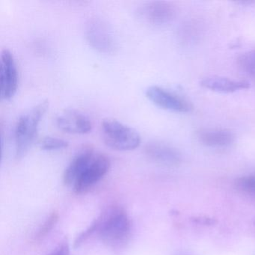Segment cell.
<instances>
[{
	"label": "cell",
	"instance_id": "5bb4252c",
	"mask_svg": "<svg viewBox=\"0 0 255 255\" xmlns=\"http://www.w3.org/2000/svg\"><path fill=\"white\" fill-rule=\"evenodd\" d=\"M59 220V213L58 212L53 211L49 215L41 228L38 229V232L34 237V241L40 242L44 240L47 234H50V231L56 226V223Z\"/></svg>",
	"mask_w": 255,
	"mask_h": 255
},
{
	"label": "cell",
	"instance_id": "9c48e42d",
	"mask_svg": "<svg viewBox=\"0 0 255 255\" xmlns=\"http://www.w3.org/2000/svg\"><path fill=\"white\" fill-rule=\"evenodd\" d=\"M56 125L61 130L74 135H84L90 132L92 129L89 118L75 110L62 112L56 119Z\"/></svg>",
	"mask_w": 255,
	"mask_h": 255
},
{
	"label": "cell",
	"instance_id": "9a60e30c",
	"mask_svg": "<svg viewBox=\"0 0 255 255\" xmlns=\"http://www.w3.org/2000/svg\"><path fill=\"white\" fill-rule=\"evenodd\" d=\"M69 143L58 137L47 136L39 141V147L46 151H56L67 148Z\"/></svg>",
	"mask_w": 255,
	"mask_h": 255
},
{
	"label": "cell",
	"instance_id": "7a4b0ae2",
	"mask_svg": "<svg viewBox=\"0 0 255 255\" xmlns=\"http://www.w3.org/2000/svg\"><path fill=\"white\" fill-rule=\"evenodd\" d=\"M48 107L49 101L45 100L19 118L14 130L16 156L17 158L23 157L35 142L40 122Z\"/></svg>",
	"mask_w": 255,
	"mask_h": 255
},
{
	"label": "cell",
	"instance_id": "4fadbf2b",
	"mask_svg": "<svg viewBox=\"0 0 255 255\" xmlns=\"http://www.w3.org/2000/svg\"><path fill=\"white\" fill-rule=\"evenodd\" d=\"M201 85L206 89L222 93H231L249 87L247 82L220 77H206L201 80Z\"/></svg>",
	"mask_w": 255,
	"mask_h": 255
},
{
	"label": "cell",
	"instance_id": "5b68a950",
	"mask_svg": "<svg viewBox=\"0 0 255 255\" xmlns=\"http://www.w3.org/2000/svg\"><path fill=\"white\" fill-rule=\"evenodd\" d=\"M110 168V159L103 153L95 152L92 160L73 185L74 192L77 195L87 193L104 178Z\"/></svg>",
	"mask_w": 255,
	"mask_h": 255
},
{
	"label": "cell",
	"instance_id": "7c38bea8",
	"mask_svg": "<svg viewBox=\"0 0 255 255\" xmlns=\"http://www.w3.org/2000/svg\"><path fill=\"white\" fill-rule=\"evenodd\" d=\"M198 140L204 145L210 147H226L235 140L232 132L226 129H207L198 132Z\"/></svg>",
	"mask_w": 255,
	"mask_h": 255
},
{
	"label": "cell",
	"instance_id": "ba28073f",
	"mask_svg": "<svg viewBox=\"0 0 255 255\" xmlns=\"http://www.w3.org/2000/svg\"><path fill=\"white\" fill-rule=\"evenodd\" d=\"M149 101L161 108L177 113H188L192 106L184 98L158 86H149L145 92Z\"/></svg>",
	"mask_w": 255,
	"mask_h": 255
},
{
	"label": "cell",
	"instance_id": "30bf717a",
	"mask_svg": "<svg viewBox=\"0 0 255 255\" xmlns=\"http://www.w3.org/2000/svg\"><path fill=\"white\" fill-rule=\"evenodd\" d=\"M146 156L158 165L175 167L181 163V154L172 146L159 141L148 143L144 148Z\"/></svg>",
	"mask_w": 255,
	"mask_h": 255
},
{
	"label": "cell",
	"instance_id": "277c9868",
	"mask_svg": "<svg viewBox=\"0 0 255 255\" xmlns=\"http://www.w3.org/2000/svg\"><path fill=\"white\" fill-rule=\"evenodd\" d=\"M86 39L89 45L104 54H113L117 50V42L107 22L99 17L88 20L85 27Z\"/></svg>",
	"mask_w": 255,
	"mask_h": 255
},
{
	"label": "cell",
	"instance_id": "3957f363",
	"mask_svg": "<svg viewBox=\"0 0 255 255\" xmlns=\"http://www.w3.org/2000/svg\"><path fill=\"white\" fill-rule=\"evenodd\" d=\"M102 138L106 145L118 151H130L139 147L140 134L134 128L114 119H107L101 124Z\"/></svg>",
	"mask_w": 255,
	"mask_h": 255
},
{
	"label": "cell",
	"instance_id": "8fae6325",
	"mask_svg": "<svg viewBox=\"0 0 255 255\" xmlns=\"http://www.w3.org/2000/svg\"><path fill=\"white\" fill-rule=\"evenodd\" d=\"M95 151L87 148L77 153L68 165L63 174V182L66 186H73L86 165L92 160Z\"/></svg>",
	"mask_w": 255,
	"mask_h": 255
},
{
	"label": "cell",
	"instance_id": "2e32d148",
	"mask_svg": "<svg viewBox=\"0 0 255 255\" xmlns=\"http://www.w3.org/2000/svg\"><path fill=\"white\" fill-rule=\"evenodd\" d=\"M238 65L243 72L255 77V50L241 55L238 59Z\"/></svg>",
	"mask_w": 255,
	"mask_h": 255
},
{
	"label": "cell",
	"instance_id": "e0dca14e",
	"mask_svg": "<svg viewBox=\"0 0 255 255\" xmlns=\"http://www.w3.org/2000/svg\"><path fill=\"white\" fill-rule=\"evenodd\" d=\"M235 186L243 193L255 195V174L240 177L236 180Z\"/></svg>",
	"mask_w": 255,
	"mask_h": 255
},
{
	"label": "cell",
	"instance_id": "6da1fadb",
	"mask_svg": "<svg viewBox=\"0 0 255 255\" xmlns=\"http://www.w3.org/2000/svg\"><path fill=\"white\" fill-rule=\"evenodd\" d=\"M95 221L96 234L109 247H123L129 242L132 234V222L122 207H110Z\"/></svg>",
	"mask_w": 255,
	"mask_h": 255
},
{
	"label": "cell",
	"instance_id": "8992f818",
	"mask_svg": "<svg viewBox=\"0 0 255 255\" xmlns=\"http://www.w3.org/2000/svg\"><path fill=\"white\" fill-rule=\"evenodd\" d=\"M19 74L17 62L13 53L8 49L1 55L0 70V95L2 100L11 99L15 95L18 88Z\"/></svg>",
	"mask_w": 255,
	"mask_h": 255
},
{
	"label": "cell",
	"instance_id": "52a82bcc",
	"mask_svg": "<svg viewBox=\"0 0 255 255\" xmlns=\"http://www.w3.org/2000/svg\"><path fill=\"white\" fill-rule=\"evenodd\" d=\"M137 18L147 24L161 26L174 19L176 14L174 6L163 1L145 2L137 8Z\"/></svg>",
	"mask_w": 255,
	"mask_h": 255
},
{
	"label": "cell",
	"instance_id": "ac0fdd59",
	"mask_svg": "<svg viewBox=\"0 0 255 255\" xmlns=\"http://www.w3.org/2000/svg\"><path fill=\"white\" fill-rule=\"evenodd\" d=\"M49 255H71L69 246L67 243H62Z\"/></svg>",
	"mask_w": 255,
	"mask_h": 255
}]
</instances>
